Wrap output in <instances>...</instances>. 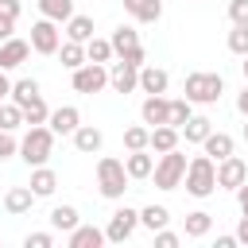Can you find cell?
Segmentation results:
<instances>
[{
    "label": "cell",
    "mask_w": 248,
    "mask_h": 248,
    "mask_svg": "<svg viewBox=\"0 0 248 248\" xmlns=\"http://www.w3.org/2000/svg\"><path fill=\"white\" fill-rule=\"evenodd\" d=\"M74 143H78V151H97L101 147V132L97 128H74Z\"/></svg>",
    "instance_id": "obj_24"
},
{
    "label": "cell",
    "mask_w": 248,
    "mask_h": 248,
    "mask_svg": "<svg viewBox=\"0 0 248 248\" xmlns=\"http://www.w3.org/2000/svg\"><path fill=\"white\" fill-rule=\"evenodd\" d=\"M50 128L54 132H74L78 128V108H70V105L66 108H54L50 112Z\"/></svg>",
    "instance_id": "obj_20"
},
{
    "label": "cell",
    "mask_w": 248,
    "mask_h": 248,
    "mask_svg": "<svg viewBox=\"0 0 248 248\" xmlns=\"http://www.w3.org/2000/svg\"><path fill=\"white\" fill-rule=\"evenodd\" d=\"M112 39H89V62H108Z\"/></svg>",
    "instance_id": "obj_29"
},
{
    "label": "cell",
    "mask_w": 248,
    "mask_h": 248,
    "mask_svg": "<svg viewBox=\"0 0 248 248\" xmlns=\"http://www.w3.org/2000/svg\"><path fill=\"white\" fill-rule=\"evenodd\" d=\"M124 143H128V151H140V147L151 143V132H147V128H128V132H124Z\"/></svg>",
    "instance_id": "obj_31"
},
{
    "label": "cell",
    "mask_w": 248,
    "mask_h": 248,
    "mask_svg": "<svg viewBox=\"0 0 248 248\" xmlns=\"http://www.w3.org/2000/svg\"><path fill=\"white\" fill-rule=\"evenodd\" d=\"M136 70H140L136 62H124V58H120V62L112 66V74H108L112 89H116V93H128V89H132V85L140 81V74H136Z\"/></svg>",
    "instance_id": "obj_11"
},
{
    "label": "cell",
    "mask_w": 248,
    "mask_h": 248,
    "mask_svg": "<svg viewBox=\"0 0 248 248\" xmlns=\"http://www.w3.org/2000/svg\"><path fill=\"white\" fill-rule=\"evenodd\" d=\"M136 46H140V39H136L132 27H116V31H112V50L128 54V50H136Z\"/></svg>",
    "instance_id": "obj_27"
},
{
    "label": "cell",
    "mask_w": 248,
    "mask_h": 248,
    "mask_svg": "<svg viewBox=\"0 0 248 248\" xmlns=\"http://www.w3.org/2000/svg\"><path fill=\"white\" fill-rule=\"evenodd\" d=\"M202 232H209V213H190L186 217V236H202Z\"/></svg>",
    "instance_id": "obj_33"
},
{
    "label": "cell",
    "mask_w": 248,
    "mask_h": 248,
    "mask_svg": "<svg viewBox=\"0 0 248 248\" xmlns=\"http://www.w3.org/2000/svg\"><path fill=\"white\" fill-rule=\"evenodd\" d=\"M236 198H240V213L248 217V182H240V186H236Z\"/></svg>",
    "instance_id": "obj_43"
},
{
    "label": "cell",
    "mask_w": 248,
    "mask_h": 248,
    "mask_svg": "<svg viewBox=\"0 0 248 248\" xmlns=\"http://www.w3.org/2000/svg\"><path fill=\"white\" fill-rule=\"evenodd\" d=\"M143 124H170V101H163V93H151L143 101Z\"/></svg>",
    "instance_id": "obj_10"
},
{
    "label": "cell",
    "mask_w": 248,
    "mask_h": 248,
    "mask_svg": "<svg viewBox=\"0 0 248 248\" xmlns=\"http://www.w3.org/2000/svg\"><path fill=\"white\" fill-rule=\"evenodd\" d=\"M105 81H108V74H105L97 62H89V66H78V70H74V89H78V93H97Z\"/></svg>",
    "instance_id": "obj_7"
},
{
    "label": "cell",
    "mask_w": 248,
    "mask_h": 248,
    "mask_svg": "<svg viewBox=\"0 0 248 248\" xmlns=\"http://www.w3.org/2000/svg\"><path fill=\"white\" fill-rule=\"evenodd\" d=\"M27 50H31V43H23V39H4V46H0V66H19V62L27 58Z\"/></svg>",
    "instance_id": "obj_16"
},
{
    "label": "cell",
    "mask_w": 248,
    "mask_h": 248,
    "mask_svg": "<svg viewBox=\"0 0 248 248\" xmlns=\"http://www.w3.org/2000/svg\"><path fill=\"white\" fill-rule=\"evenodd\" d=\"M31 198H35L31 186H12V190L4 194V209H8V213H27V209H31Z\"/></svg>",
    "instance_id": "obj_13"
},
{
    "label": "cell",
    "mask_w": 248,
    "mask_h": 248,
    "mask_svg": "<svg viewBox=\"0 0 248 248\" xmlns=\"http://www.w3.org/2000/svg\"><path fill=\"white\" fill-rule=\"evenodd\" d=\"M0 16H19V0H0Z\"/></svg>",
    "instance_id": "obj_41"
},
{
    "label": "cell",
    "mask_w": 248,
    "mask_h": 248,
    "mask_svg": "<svg viewBox=\"0 0 248 248\" xmlns=\"http://www.w3.org/2000/svg\"><path fill=\"white\" fill-rule=\"evenodd\" d=\"M236 105H240V112H248V85H244V93L236 97Z\"/></svg>",
    "instance_id": "obj_47"
},
{
    "label": "cell",
    "mask_w": 248,
    "mask_h": 248,
    "mask_svg": "<svg viewBox=\"0 0 248 248\" xmlns=\"http://www.w3.org/2000/svg\"><path fill=\"white\" fill-rule=\"evenodd\" d=\"M229 16H232L236 27H248V0H232L229 4Z\"/></svg>",
    "instance_id": "obj_37"
},
{
    "label": "cell",
    "mask_w": 248,
    "mask_h": 248,
    "mask_svg": "<svg viewBox=\"0 0 248 248\" xmlns=\"http://www.w3.org/2000/svg\"><path fill=\"white\" fill-rule=\"evenodd\" d=\"M124 167H128V178H147V174L155 170V159L140 147V151H132V155L124 159Z\"/></svg>",
    "instance_id": "obj_15"
},
{
    "label": "cell",
    "mask_w": 248,
    "mask_h": 248,
    "mask_svg": "<svg viewBox=\"0 0 248 248\" xmlns=\"http://www.w3.org/2000/svg\"><path fill=\"white\" fill-rule=\"evenodd\" d=\"M50 240H54L50 232H27L23 244H27V248H50Z\"/></svg>",
    "instance_id": "obj_39"
},
{
    "label": "cell",
    "mask_w": 248,
    "mask_h": 248,
    "mask_svg": "<svg viewBox=\"0 0 248 248\" xmlns=\"http://www.w3.org/2000/svg\"><path fill=\"white\" fill-rule=\"evenodd\" d=\"M186 120H190V105H186V101H170V124L182 128Z\"/></svg>",
    "instance_id": "obj_36"
},
{
    "label": "cell",
    "mask_w": 248,
    "mask_h": 248,
    "mask_svg": "<svg viewBox=\"0 0 248 248\" xmlns=\"http://www.w3.org/2000/svg\"><path fill=\"white\" fill-rule=\"evenodd\" d=\"M229 46H232L236 54H248V27H236V31L229 35Z\"/></svg>",
    "instance_id": "obj_38"
},
{
    "label": "cell",
    "mask_w": 248,
    "mask_h": 248,
    "mask_svg": "<svg viewBox=\"0 0 248 248\" xmlns=\"http://www.w3.org/2000/svg\"><path fill=\"white\" fill-rule=\"evenodd\" d=\"M12 151H16V140H12V136H8L4 128H0V159H8Z\"/></svg>",
    "instance_id": "obj_40"
},
{
    "label": "cell",
    "mask_w": 248,
    "mask_h": 248,
    "mask_svg": "<svg viewBox=\"0 0 248 248\" xmlns=\"http://www.w3.org/2000/svg\"><path fill=\"white\" fill-rule=\"evenodd\" d=\"M136 221H140V213L124 205V209H116V213H112V221H108L105 236H108V240H128V236H132V229H136Z\"/></svg>",
    "instance_id": "obj_9"
},
{
    "label": "cell",
    "mask_w": 248,
    "mask_h": 248,
    "mask_svg": "<svg viewBox=\"0 0 248 248\" xmlns=\"http://www.w3.org/2000/svg\"><path fill=\"white\" fill-rule=\"evenodd\" d=\"M39 8H43L46 19H70L74 16V4L70 0H39Z\"/></svg>",
    "instance_id": "obj_25"
},
{
    "label": "cell",
    "mask_w": 248,
    "mask_h": 248,
    "mask_svg": "<svg viewBox=\"0 0 248 248\" xmlns=\"http://www.w3.org/2000/svg\"><path fill=\"white\" fill-rule=\"evenodd\" d=\"M50 225L74 232V229H78V209H74V205H54V209H50Z\"/></svg>",
    "instance_id": "obj_22"
},
{
    "label": "cell",
    "mask_w": 248,
    "mask_h": 248,
    "mask_svg": "<svg viewBox=\"0 0 248 248\" xmlns=\"http://www.w3.org/2000/svg\"><path fill=\"white\" fill-rule=\"evenodd\" d=\"M12 23H16L12 16H0V39H12Z\"/></svg>",
    "instance_id": "obj_44"
},
{
    "label": "cell",
    "mask_w": 248,
    "mask_h": 248,
    "mask_svg": "<svg viewBox=\"0 0 248 248\" xmlns=\"http://www.w3.org/2000/svg\"><path fill=\"white\" fill-rule=\"evenodd\" d=\"M23 116H27V124H43L50 112H46V105H43V97H35V101H27L23 105Z\"/></svg>",
    "instance_id": "obj_30"
},
{
    "label": "cell",
    "mask_w": 248,
    "mask_h": 248,
    "mask_svg": "<svg viewBox=\"0 0 248 248\" xmlns=\"http://www.w3.org/2000/svg\"><path fill=\"white\" fill-rule=\"evenodd\" d=\"M140 221H143L147 229H163V225H167V209H163V205H147V209L140 213Z\"/></svg>",
    "instance_id": "obj_32"
},
{
    "label": "cell",
    "mask_w": 248,
    "mask_h": 248,
    "mask_svg": "<svg viewBox=\"0 0 248 248\" xmlns=\"http://www.w3.org/2000/svg\"><path fill=\"white\" fill-rule=\"evenodd\" d=\"M50 147H54V128H31L27 132V140H23V159L27 163H46V155H50Z\"/></svg>",
    "instance_id": "obj_4"
},
{
    "label": "cell",
    "mask_w": 248,
    "mask_h": 248,
    "mask_svg": "<svg viewBox=\"0 0 248 248\" xmlns=\"http://www.w3.org/2000/svg\"><path fill=\"white\" fill-rule=\"evenodd\" d=\"M101 240H105V232H101V229H93V225H85V229H74V232H70V244H74V248H97Z\"/></svg>",
    "instance_id": "obj_18"
},
{
    "label": "cell",
    "mask_w": 248,
    "mask_h": 248,
    "mask_svg": "<svg viewBox=\"0 0 248 248\" xmlns=\"http://www.w3.org/2000/svg\"><path fill=\"white\" fill-rule=\"evenodd\" d=\"M81 54H85V50H81V43H78V39H70V43L62 46V62H66V66H74V70L81 66Z\"/></svg>",
    "instance_id": "obj_35"
},
{
    "label": "cell",
    "mask_w": 248,
    "mask_h": 248,
    "mask_svg": "<svg viewBox=\"0 0 248 248\" xmlns=\"http://www.w3.org/2000/svg\"><path fill=\"white\" fill-rule=\"evenodd\" d=\"M70 39L89 43V39H93V19H89V16H70Z\"/></svg>",
    "instance_id": "obj_26"
},
{
    "label": "cell",
    "mask_w": 248,
    "mask_h": 248,
    "mask_svg": "<svg viewBox=\"0 0 248 248\" xmlns=\"http://www.w3.org/2000/svg\"><path fill=\"white\" fill-rule=\"evenodd\" d=\"M221 89H225L221 74H190L186 78V97L190 101H217Z\"/></svg>",
    "instance_id": "obj_5"
},
{
    "label": "cell",
    "mask_w": 248,
    "mask_h": 248,
    "mask_svg": "<svg viewBox=\"0 0 248 248\" xmlns=\"http://www.w3.org/2000/svg\"><path fill=\"white\" fill-rule=\"evenodd\" d=\"M31 50H39V54L58 50V31H54V19H39V23L31 27Z\"/></svg>",
    "instance_id": "obj_8"
},
{
    "label": "cell",
    "mask_w": 248,
    "mask_h": 248,
    "mask_svg": "<svg viewBox=\"0 0 248 248\" xmlns=\"http://www.w3.org/2000/svg\"><path fill=\"white\" fill-rule=\"evenodd\" d=\"M202 143H205V155H209L213 163H221V159H229V155H232V140H229L225 132H209Z\"/></svg>",
    "instance_id": "obj_12"
},
{
    "label": "cell",
    "mask_w": 248,
    "mask_h": 248,
    "mask_svg": "<svg viewBox=\"0 0 248 248\" xmlns=\"http://www.w3.org/2000/svg\"><path fill=\"white\" fill-rule=\"evenodd\" d=\"M4 93H12V81H8L4 74H0V101H4Z\"/></svg>",
    "instance_id": "obj_46"
},
{
    "label": "cell",
    "mask_w": 248,
    "mask_h": 248,
    "mask_svg": "<svg viewBox=\"0 0 248 248\" xmlns=\"http://www.w3.org/2000/svg\"><path fill=\"white\" fill-rule=\"evenodd\" d=\"M244 140H248V124H244Z\"/></svg>",
    "instance_id": "obj_49"
},
{
    "label": "cell",
    "mask_w": 248,
    "mask_h": 248,
    "mask_svg": "<svg viewBox=\"0 0 248 248\" xmlns=\"http://www.w3.org/2000/svg\"><path fill=\"white\" fill-rule=\"evenodd\" d=\"M12 93H16V105L23 108L27 101H35V97H39V81H35V78H19V81L12 85Z\"/></svg>",
    "instance_id": "obj_23"
},
{
    "label": "cell",
    "mask_w": 248,
    "mask_h": 248,
    "mask_svg": "<svg viewBox=\"0 0 248 248\" xmlns=\"http://www.w3.org/2000/svg\"><path fill=\"white\" fill-rule=\"evenodd\" d=\"M244 74H248V58H244Z\"/></svg>",
    "instance_id": "obj_48"
},
{
    "label": "cell",
    "mask_w": 248,
    "mask_h": 248,
    "mask_svg": "<svg viewBox=\"0 0 248 248\" xmlns=\"http://www.w3.org/2000/svg\"><path fill=\"white\" fill-rule=\"evenodd\" d=\"M213 186H217V163H213L209 155L190 159V163H186V190H190L194 198H205V194H213Z\"/></svg>",
    "instance_id": "obj_1"
},
{
    "label": "cell",
    "mask_w": 248,
    "mask_h": 248,
    "mask_svg": "<svg viewBox=\"0 0 248 248\" xmlns=\"http://www.w3.org/2000/svg\"><path fill=\"white\" fill-rule=\"evenodd\" d=\"M140 85L147 93H167V74L155 70V66H147V70H140Z\"/></svg>",
    "instance_id": "obj_19"
},
{
    "label": "cell",
    "mask_w": 248,
    "mask_h": 248,
    "mask_svg": "<svg viewBox=\"0 0 248 248\" xmlns=\"http://www.w3.org/2000/svg\"><path fill=\"white\" fill-rule=\"evenodd\" d=\"M124 12H132L140 19H159L163 16V4L159 0H124Z\"/></svg>",
    "instance_id": "obj_17"
},
{
    "label": "cell",
    "mask_w": 248,
    "mask_h": 248,
    "mask_svg": "<svg viewBox=\"0 0 248 248\" xmlns=\"http://www.w3.org/2000/svg\"><path fill=\"white\" fill-rule=\"evenodd\" d=\"M240 182H248V163L240 159V155H229V159H221V167H217V186H240Z\"/></svg>",
    "instance_id": "obj_6"
},
{
    "label": "cell",
    "mask_w": 248,
    "mask_h": 248,
    "mask_svg": "<svg viewBox=\"0 0 248 248\" xmlns=\"http://www.w3.org/2000/svg\"><path fill=\"white\" fill-rule=\"evenodd\" d=\"M155 244H159V248H174V244H178V236H174V232H159V236H155Z\"/></svg>",
    "instance_id": "obj_42"
},
{
    "label": "cell",
    "mask_w": 248,
    "mask_h": 248,
    "mask_svg": "<svg viewBox=\"0 0 248 248\" xmlns=\"http://www.w3.org/2000/svg\"><path fill=\"white\" fill-rule=\"evenodd\" d=\"M182 132H186V140H194V143H198V140H205V136H209V120H205V116H190V120L182 124Z\"/></svg>",
    "instance_id": "obj_28"
},
{
    "label": "cell",
    "mask_w": 248,
    "mask_h": 248,
    "mask_svg": "<svg viewBox=\"0 0 248 248\" xmlns=\"http://www.w3.org/2000/svg\"><path fill=\"white\" fill-rule=\"evenodd\" d=\"M236 240H248V217H240V229H236Z\"/></svg>",
    "instance_id": "obj_45"
},
{
    "label": "cell",
    "mask_w": 248,
    "mask_h": 248,
    "mask_svg": "<svg viewBox=\"0 0 248 248\" xmlns=\"http://www.w3.org/2000/svg\"><path fill=\"white\" fill-rule=\"evenodd\" d=\"M54 186H58V178H54V170H46V167H39V170L31 174V190H35L39 198H46V194H54Z\"/></svg>",
    "instance_id": "obj_21"
},
{
    "label": "cell",
    "mask_w": 248,
    "mask_h": 248,
    "mask_svg": "<svg viewBox=\"0 0 248 248\" xmlns=\"http://www.w3.org/2000/svg\"><path fill=\"white\" fill-rule=\"evenodd\" d=\"M97 182H101V194L105 198H120L124 194V182H128L124 159H101L97 163Z\"/></svg>",
    "instance_id": "obj_3"
},
{
    "label": "cell",
    "mask_w": 248,
    "mask_h": 248,
    "mask_svg": "<svg viewBox=\"0 0 248 248\" xmlns=\"http://www.w3.org/2000/svg\"><path fill=\"white\" fill-rule=\"evenodd\" d=\"M151 174H155V186H159V190H174L178 178L186 174V155H182L178 147H174V151H163V159L155 163Z\"/></svg>",
    "instance_id": "obj_2"
},
{
    "label": "cell",
    "mask_w": 248,
    "mask_h": 248,
    "mask_svg": "<svg viewBox=\"0 0 248 248\" xmlns=\"http://www.w3.org/2000/svg\"><path fill=\"white\" fill-rule=\"evenodd\" d=\"M19 120H23V108H19V105H0V128H4V132H12Z\"/></svg>",
    "instance_id": "obj_34"
},
{
    "label": "cell",
    "mask_w": 248,
    "mask_h": 248,
    "mask_svg": "<svg viewBox=\"0 0 248 248\" xmlns=\"http://www.w3.org/2000/svg\"><path fill=\"white\" fill-rule=\"evenodd\" d=\"M151 147L155 151H174L178 147V128L174 124H155L151 128Z\"/></svg>",
    "instance_id": "obj_14"
}]
</instances>
